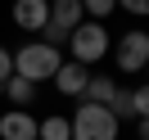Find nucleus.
I'll return each instance as SVG.
<instances>
[{
  "mask_svg": "<svg viewBox=\"0 0 149 140\" xmlns=\"http://www.w3.org/2000/svg\"><path fill=\"white\" fill-rule=\"evenodd\" d=\"M68 122H72V140H118V118H113L104 104L81 100Z\"/></svg>",
  "mask_w": 149,
  "mask_h": 140,
  "instance_id": "obj_1",
  "label": "nucleus"
},
{
  "mask_svg": "<svg viewBox=\"0 0 149 140\" xmlns=\"http://www.w3.org/2000/svg\"><path fill=\"white\" fill-rule=\"evenodd\" d=\"M59 45H45V41H27V45L14 54V72L27 77V81H45V77L59 72Z\"/></svg>",
  "mask_w": 149,
  "mask_h": 140,
  "instance_id": "obj_2",
  "label": "nucleus"
},
{
  "mask_svg": "<svg viewBox=\"0 0 149 140\" xmlns=\"http://www.w3.org/2000/svg\"><path fill=\"white\" fill-rule=\"evenodd\" d=\"M68 45H72V59L77 63H100L104 54H109V32H104V23L100 18H91V23H77L72 32H68Z\"/></svg>",
  "mask_w": 149,
  "mask_h": 140,
  "instance_id": "obj_3",
  "label": "nucleus"
},
{
  "mask_svg": "<svg viewBox=\"0 0 149 140\" xmlns=\"http://www.w3.org/2000/svg\"><path fill=\"white\" fill-rule=\"evenodd\" d=\"M113 59H118L122 72H145V63H149V32H127V36H118Z\"/></svg>",
  "mask_w": 149,
  "mask_h": 140,
  "instance_id": "obj_4",
  "label": "nucleus"
},
{
  "mask_svg": "<svg viewBox=\"0 0 149 140\" xmlns=\"http://www.w3.org/2000/svg\"><path fill=\"white\" fill-rule=\"evenodd\" d=\"M36 131H41V122L27 109H9L0 118V140H36Z\"/></svg>",
  "mask_w": 149,
  "mask_h": 140,
  "instance_id": "obj_5",
  "label": "nucleus"
},
{
  "mask_svg": "<svg viewBox=\"0 0 149 140\" xmlns=\"http://www.w3.org/2000/svg\"><path fill=\"white\" fill-rule=\"evenodd\" d=\"M14 23L23 32H41L50 23V0H14Z\"/></svg>",
  "mask_w": 149,
  "mask_h": 140,
  "instance_id": "obj_6",
  "label": "nucleus"
},
{
  "mask_svg": "<svg viewBox=\"0 0 149 140\" xmlns=\"http://www.w3.org/2000/svg\"><path fill=\"white\" fill-rule=\"evenodd\" d=\"M86 81H91V72H86V63H77V59H68V63H59V72H54V86H59L63 95H77V100H81Z\"/></svg>",
  "mask_w": 149,
  "mask_h": 140,
  "instance_id": "obj_7",
  "label": "nucleus"
},
{
  "mask_svg": "<svg viewBox=\"0 0 149 140\" xmlns=\"http://www.w3.org/2000/svg\"><path fill=\"white\" fill-rule=\"evenodd\" d=\"M81 0H50V23H54L59 32H72L77 23H81Z\"/></svg>",
  "mask_w": 149,
  "mask_h": 140,
  "instance_id": "obj_8",
  "label": "nucleus"
},
{
  "mask_svg": "<svg viewBox=\"0 0 149 140\" xmlns=\"http://www.w3.org/2000/svg\"><path fill=\"white\" fill-rule=\"evenodd\" d=\"M0 91H5V100H9L14 109H27V104L36 100V81H27V77H18V72H14L9 81L0 86Z\"/></svg>",
  "mask_w": 149,
  "mask_h": 140,
  "instance_id": "obj_9",
  "label": "nucleus"
},
{
  "mask_svg": "<svg viewBox=\"0 0 149 140\" xmlns=\"http://www.w3.org/2000/svg\"><path fill=\"white\" fill-rule=\"evenodd\" d=\"M113 91H118V81H113V77H95V72H91V81H86L81 100H91V104H104V109H109Z\"/></svg>",
  "mask_w": 149,
  "mask_h": 140,
  "instance_id": "obj_10",
  "label": "nucleus"
},
{
  "mask_svg": "<svg viewBox=\"0 0 149 140\" xmlns=\"http://www.w3.org/2000/svg\"><path fill=\"white\" fill-rule=\"evenodd\" d=\"M109 113H113L118 122H136V95L118 86V91H113V100H109Z\"/></svg>",
  "mask_w": 149,
  "mask_h": 140,
  "instance_id": "obj_11",
  "label": "nucleus"
},
{
  "mask_svg": "<svg viewBox=\"0 0 149 140\" xmlns=\"http://www.w3.org/2000/svg\"><path fill=\"white\" fill-rule=\"evenodd\" d=\"M36 140H72V122H68V118H59V113H54V118H45V122H41Z\"/></svg>",
  "mask_w": 149,
  "mask_h": 140,
  "instance_id": "obj_12",
  "label": "nucleus"
},
{
  "mask_svg": "<svg viewBox=\"0 0 149 140\" xmlns=\"http://www.w3.org/2000/svg\"><path fill=\"white\" fill-rule=\"evenodd\" d=\"M81 9L91 14V18H100V23H104L113 9H118V0H81Z\"/></svg>",
  "mask_w": 149,
  "mask_h": 140,
  "instance_id": "obj_13",
  "label": "nucleus"
},
{
  "mask_svg": "<svg viewBox=\"0 0 149 140\" xmlns=\"http://www.w3.org/2000/svg\"><path fill=\"white\" fill-rule=\"evenodd\" d=\"M131 95H136V118H149V81H145V86H136Z\"/></svg>",
  "mask_w": 149,
  "mask_h": 140,
  "instance_id": "obj_14",
  "label": "nucleus"
},
{
  "mask_svg": "<svg viewBox=\"0 0 149 140\" xmlns=\"http://www.w3.org/2000/svg\"><path fill=\"white\" fill-rule=\"evenodd\" d=\"M118 9L136 14V18H149V0H118Z\"/></svg>",
  "mask_w": 149,
  "mask_h": 140,
  "instance_id": "obj_15",
  "label": "nucleus"
},
{
  "mask_svg": "<svg viewBox=\"0 0 149 140\" xmlns=\"http://www.w3.org/2000/svg\"><path fill=\"white\" fill-rule=\"evenodd\" d=\"M9 77H14V54H9L5 45H0V86L9 81Z\"/></svg>",
  "mask_w": 149,
  "mask_h": 140,
  "instance_id": "obj_16",
  "label": "nucleus"
},
{
  "mask_svg": "<svg viewBox=\"0 0 149 140\" xmlns=\"http://www.w3.org/2000/svg\"><path fill=\"white\" fill-rule=\"evenodd\" d=\"M136 140H149V118H136Z\"/></svg>",
  "mask_w": 149,
  "mask_h": 140,
  "instance_id": "obj_17",
  "label": "nucleus"
},
{
  "mask_svg": "<svg viewBox=\"0 0 149 140\" xmlns=\"http://www.w3.org/2000/svg\"><path fill=\"white\" fill-rule=\"evenodd\" d=\"M145 72H149V63H145Z\"/></svg>",
  "mask_w": 149,
  "mask_h": 140,
  "instance_id": "obj_18",
  "label": "nucleus"
}]
</instances>
